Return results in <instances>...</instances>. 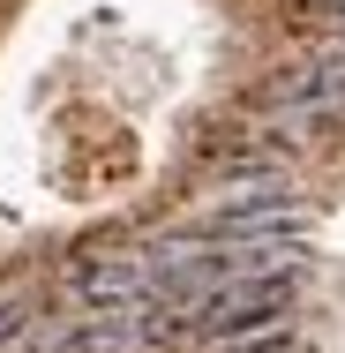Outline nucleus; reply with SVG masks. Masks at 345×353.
<instances>
[{
	"mask_svg": "<svg viewBox=\"0 0 345 353\" xmlns=\"http://www.w3.org/2000/svg\"><path fill=\"white\" fill-rule=\"evenodd\" d=\"M293 308V279H225L210 293H188L180 316H188V339H233V331H263L285 323Z\"/></svg>",
	"mask_w": 345,
	"mask_h": 353,
	"instance_id": "nucleus-1",
	"label": "nucleus"
},
{
	"mask_svg": "<svg viewBox=\"0 0 345 353\" xmlns=\"http://www.w3.org/2000/svg\"><path fill=\"white\" fill-rule=\"evenodd\" d=\"M331 8H345V0H315V23H323V15H331Z\"/></svg>",
	"mask_w": 345,
	"mask_h": 353,
	"instance_id": "nucleus-5",
	"label": "nucleus"
},
{
	"mask_svg": "<svg viewBox=\"0 0 345 353\" xmlns=\"http://www.w3.org/2000/svg\"><path fill=\"white\" fill-rule=\"evenodd\" d=\"M323 23H331V30H345V8H331V15H323Z\"/></svg>",
	"mask_w": 345,
	"mask_h": 353,
	"instance_id": "nucleus-6",
	"label": "nucleus"
},
{
	"mask_svg": "<svg viewBox=\"0 0 345 353\" xmlns=\"http://www.w3.org/2000/svg\"><path fill=\"white\" fill-rule=\"evenodd\" d=\"M210 241H271V233H308V203L285 188V181H255L240 188L233 203H218L203 218Z\"/></svg>",
	"mask_w": 345,
	"mask_h": 353,
	"instance_id": "nucleus-2",
	"label": "nucleus"
},
{
	"mask_svg": "<svg viewBox=\"0 0 345 353\" xmlns=\"http://www.w3.org/2000/svg\"><path fill=\"white\" fill-rule=\"evenodd\" d=\"M68 293L98 316V308H136L158 301V271H150V248H105V256H83L68 271Z\"/></svg>",
	"mask_w": 345,
	"mask_h": 353,
	"instance_id": "nucleus-3",
	"label": "nucleus"
},
{
	"mask_svg": "<svg viewBox=\"0 0 345 353\" xmlns=\"http://www.w3.org/2000/svg\"><path fill=\"white\" fill-rule=\"evenodd\" d=\"M210 353H293L285 323H263V331H233V339H210Z\"/></svg>",
	"mask_w": 345,
	"mask_h": 353,
	"instance_id": "nucleus-4",
	"label": "nucleus"
}]
</instances>
